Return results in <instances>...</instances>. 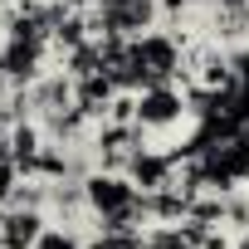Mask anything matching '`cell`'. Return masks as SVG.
Instances as JSON below:
<instances>
[{
	"label": "cell",
	"instance_id": "obj_6",
	"mask_svg": "<svg viewBox=\"0 0 249 249\" xmlns=\"http://www.w3.org/2000/svg\"><path fill=\"white\" fill-rule=\"evenodd\" d=\"M35 249H88V239H83L78 230H69V225H49Z\"/></svg>",
	"mask_w": 249,
	"mask_h": 249
},
{
	"label": "cell",
	"instance_id": "obj_7",
	"mask_svg": "<svg viewBox=\"0 0 249 249\" xmlns=\"http://www.w3.org/2000/svg\"><path fill=\"white\" fill-rule=\"evenodd\" d=\"M196 10H225V5H249V0H191Z\"/></svg>",
	"mask_w": 249,
	"mask_h": 249
},
{
	"label": "cell",
	"instance_id": "obj_1",
	"mask_svg": "<svg viewBox=\"0 0 249 249\" xmlns=\"http://www.w3.org/2000/svg\"><path fill=\"white\" fill-rule=\"evenodd\" d=\"M161 15V0H103V5L88 10V25H93V39H137L147 30H157Z\"/></svg>",
	"mask_w": 249,
	"mask_h": 249
},
{
	"label": "cell",
	"instance_id": "obj_5",
	"mask_svg": "<svg viewBox=\"0 0 249 249\" xmlns=\"http://www.w3.org/2000/svg\"><path fill=\"white\" fill-rule=\"evenodd\" d=\"M122 171H127L142 191H157V186H166V176H171V157H161V152H152L147 142L127 157V166H122Z\"/></svg>",
	"mask_w": 249,
	"mask_h": 249
},
{
	"label": "cell",
	"instance_id": "obj_3",
	"mask_svg": "<svg viewBox=\"0 0 249 249\" xmlns=\"http://www.w3.org/2000/svg\"><path fill=\"white\" fill-rule=\"evenodd\" d=\"M186 112L191 107H186V93L176 83H147L132 103V122L142 132H171V127L186 122Z\"/></svg>",
	"mask_w": 249,
	"mask_h": 249
},
{
	"label": "cell",
	"instance_id": "obj_4",
	"mask_svg": "<svg viewBox=\"0 0 249 249\" xmlns=\"http://www.w3.org/2000/svg\"><path fill=\"white\" fill-rule=\"evenodd\" d=\"M44 230H49V215L44 210L0 200V249H35Z\"/></svg>",
	"mask_w": 249,
	"mask_h": 249
},
{
	"label": "cell",
	"instance_id": "obj_2",
	"mask_svg": "<svg viewBox=\"0 0 249 249\" xmlns=\"http://www.w3.org/2000/svg\"><path fill=\"white\" fill-rule=\"evenodd\" d=\"M127 54H132V64L147 73V83H171V78L186 69V49L176 44L171 30H147V35L127 39Z\"/></svg>",
	"mask_w": 249,
	"mask_h": 249
}]
</instances>
